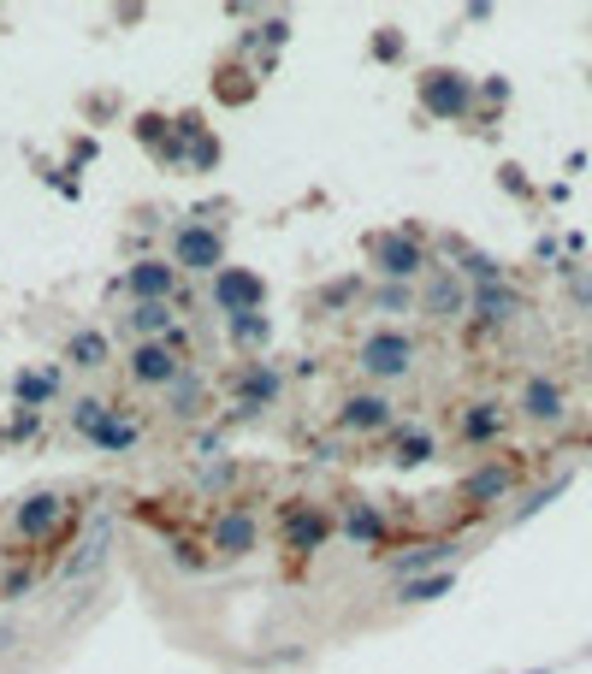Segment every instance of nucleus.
<instances>
[{
  "mask_svg": "<svg viewBox=\"0 0 592 674\" xmlns=\"http://www.w3.org/2000/svg\"><path fill=\"white\" fill-rule=\"evenodd\" d=\"M415 337L409 332H397V326H380V332H368L362 337V373L368 379H403V373H415Z\"/></svg>",
  "mask_w": 592,
  "mask_h": 674,
  "instance_id": "1",
  "label": "nucleus"
},
{
  "mask_svg": "<svg viewBox=\"0 0 592 674\" xmlns=\"http://www.w3.org/2000/svg\"><path fill=\"white\" fill-rule=\"evenodd\" d=\"M172 267L178 272H220L225 267V237L213 225L184 219V225L172 231Z\"/></svg>",
  "mask_w": 592,
  "mask_h": 674,
  "instance_id": "2",
  "label": "nucleus"
},
{
  "mask_svg": "<svg viewBox=\"0 0 592 674\" xmlns=\"http://www.w3.org/2000/svg\"><path fill=\"white\" fill-rule=\"evenodd\" d=\"M262 297H267V284L255 272H243V267H220V272H213V302L225 307V319L262 314Z\"/></svg>",
  "mask_w": 592,
  "mask_h": 674,
  "instance_id": "3",
  "label": "nucleus"
},
{
  "mask_svg": "<svg viewBox=\"0 0 592 674\" xmlns=\"http://www.w3.org/2000/svg\"><path fill=\"white\" fill-rule=\"evenodd\" d=\"M468 302H474V290L462 284V272H451V267L427 272V284H421V314L427 319H462Z\"/></svg>",
  "mask_w": 592,
  "mask_h": 674,
  "instance_id": "4",
  "label": "nucleus"
},
{
  "mask_svg": "<svg viewBox=\"0 0 592 674\" xmlns=\"http://www.w3.org/2000/svg\"><path fill=\"white\" fill-rule=\"evenodd\" d=\"M279 538H285L297 556H309V550H321L326 538H332V521H326L314 503H291V509L279 515Z\"/></svg>",
  "mask_w": 592,
  "mask_h": 674,
  "instance_id": "5",
  "label": "nucleus"
},
{
  "mask_svg": "<svg viewBox=\"0 0 592 674\" xmlns=\"http://www.w3.org/2000/svg\"><path fill=\"white\" fill-rule=\"evenodd\" d=\"M468 78H456V71H427L421 78V107L432 119H462L468 113Z\"/></svg>",
  "mask_w": 592,
  "mask_h": 674,
  "instance_id": "6",
  "label": "nucleus"
},
{
  "mask_svg": "<svg viewBox=\"0 0 592 674\" xmlns=\"http://www.w3.org/2000/svg\"><path fill=\"white\" fill-rule=\"evenodd\" d=\"M373 267L385 278H421L427 272V248L409 237V231H397V237H373Z\"/></svg>",
  "mask_w": 592,
  "mask_h": 674,
  "instance_id": "7",
  "label": "nucleus"
},
{
  "mask_svg": "<svg viewBox=\"0 0 592 674\" xmlns=\"http://www.w3.org/2000/svg\"><path fill=\"white\" fill-rule=\"evenodd\" d=\"M125 368H131V379H137V385H149V391H161V385H178V379H184V361L172 356L166 344H137Z\"/></svg>",
  "mask_w": 592,
  "mask_h": 674,
  "instance_id": "8",
  "label": "nucleus"
},
{
  "mask_svg": "<svg viewBox=\"0 0 592 674\" xmlns=\"http://www.w3.org/2000/svg\"><path fill=\"white\" fill-rule=\"evenodd\" d=\"M255 538H262V521H255V509H225L220 526H213V545H220V556H249Z\"/></svg>",
  "mask_w": 592,
  "mask_h": 674,
  "instance_id": "9",
  "label": "nucleus"
},
{
  "mask_svg": "<svg viewBox=\"0 0 592 674\" xmlns=\"http://www.w3.org/2000/svg\"><path fill=\"white\" fill-rule=\"evenodd\" d=\"M12 521H19L24 538H48L54 526L66 521V503L54 491H36V497H24V503H19V515H12Z\"/></svg>",
  "mask_w": 592,
  "mask_h": 674,
  "instance_id": "10",
  "label": "nucleus"
},
{
  "mask_svg": "<svg viewBox=\"0 0 592 674\" xmlns=\"http://www.w3.org/2000/svg\"><path fill=\"white\" fill-rule=\"evenodd\" d=\"M562 408H569V397H562L557 379L533 373L527 385H522V415H527V420H545V427H552V420H562Z\"/></svg>",
  "mask_w": 592,
  "mask_h": 674,
  "instance_id": "11",
  "label": "nucleus"
},
{
  "mask_svg": "<svg viewBox=\"0 0 592 674\" xmlns=\"http://www.w3.org/2000/svg\"><path fill=\"white\" fill-rule=\"evenodd\" d=\"M125 284H131L137 302H166L172 290H178V267H166V260H137Z\"/></svg>",
  "mask_w": 592,
  "mask_h": 674,
  "instance_id": "12",
  "label": "nucleus"
},
{
  "mask_svg": "<svg viewBox=\"0 0 592 674\" xmlns=\"http://www.w3.org/2000/svg\"><path fill=\"white\" fill-rule=\"evenodd\" d=\"M338 420H344L350 432H385V427H392V403H385L380 391H368V397H350V403H344Z\"/></svg>",
  "mask_w": 592,
  "mask_h": 674,
  "instance_id": "13",
  "label": "nucleus"
},
{
  "mask_svg": "<svg viewBox=\"0 0 592 674\" xmlns=\"http://www.w3.org/2000/svg\"><path fill=\"white\" fill-rule=\"evenodd\" d=\"M498 432H503V408L498 403H474L468 415H462V438H468V444H492Z\"/></svg>",
  "mask_w": 592,
  "mask_h": 674,
  "instance_id": "14",
  "label": "nucleus"
},
{
  "mask_svg": "<svg viewBox=\"0 0 592 674\" xmlns=\"http://www.w3.org/2000/svg\"><path fill=\"white\" fill-rule=\"evenodd\" d=\"M468 307H474L480 319H515V307H522V302H515V290H510V284H480Z\"/></svg>",
  "mask_w": 592,
  "mask_h": 674,
  "instance_id": "15",
  "label": "nucleus"
},
{
  "mask_svg": "<svg viewBox=\"0 0 592 674\" xmlns=\"http://www.w3.org/2000/svg\"><path fill=\"white\" fill-rule=\"evenodd\" d=\"M178 319H172V307L166 302H137L131 307V332H142V344H154V337H166Z\"/></svg>",
  "mask_w": 592,
  "mask_h": 674,
  "instance_id": "16",
  "label": "nucleus"
},
{
  "mask_svg": "<svg viewBox=\"0 0 592 674\" xmlns=\"http://www.w3.org/2000/svg\"><path fill=\"white\" fill-rule=\"evenodd\" d=\"M66 361H71V368H107V337H101V332H78V337H71V349H66Z\"/></svg>",
  "mask_w": 592,
  "mask_h": 674,
  "instance_id": "17",
  "label": "nucleus"
},
{
  "mask_svg": "<svg viewBox=\"0 0 592 674\" xmlns=\"http://www.w3.org/2000/svg\"><path fill=\"white\" fill-rule=\"evenodd\" d=\"M503 491H510V467H503V462L480 467V474L468 479V497H474V503H492V497H503Z\"/></svg>",
  "mask_w": 592,
  "mask_h": 674,
  "instance_id": "18",
  "label": "nucleus"
},
{
  "mask_svg": "<svg viewBox=\"0 0 592 674\" xmlns=\"http://www.w3.org/2000/svg\"><path fill=\"white\" fill-rule=\"evenodd\" d=\"M107 420H113V408H107V403H101V397H83L78 408H71V427H78L83 438H95L101 427H107Z\"/></svg>",
  "mask_w": 592,
  "mask_h": 674,
  "instance_id": "19",
  "label": "nucleus"
},
{
  "mask_svg": "<svg viewBox=\"0 0 592 674\" xmlns=\"http://www.w3.org/2000/svg\"><path fill=\"white\" fill-rule=\"evenodd\" d=\"M90 444H95V450H131V444H137V420H119V415H113L107 427L90 438Z\"/></svg>",
  "mask_w": 592,
  "mask_h": 674,
  "instance_id": "20",
  "label": "nucleus"
},
{
  "mask_svg": "<svg viewBox=\"0 0 592 674\" xmlns=\"http://www.w3.org/2000/svg\"><path fill=\"white\" fill-rule=\"evenodd\" d=\"M267 397H279V373H272V368H249V373H243V403H267Z\"/></svg>",
  "mask_w": 592,
  "mask_h": 674,
  "instance_id": "21",
  "label": "nucleus"
},
{
  "mask_svg": "<svg viewBox=\"0 0 592 674\" xmlns=\"http://www.w3.org/2000/svg\"><path fill=\"white\" fill-rule=\"evenodd\" d=\"M444 592H451V574H432V580H409V585H403L409 604H432V597H444Z\"/></svg>",
  "mask_w": 592,
  "mask_h": 674,
  "instance_id": "22",
  "label": "nucleus"
},
{
  "mask_svg": "<svg viewBox=\"0 0 592 674\" xmlns=\"http://www.w3.org/2000/svg\"><path fill=\"white\" fill-rule=\"evenodd\" d=\"M451 556V545H427V550H415V556H397V574H409V568H427V562H444Z\"/></svg>",
  "mask_w": 592,
  "mask_h": 674,
  "instance_id": "23",
  "label": "nucleus"
},
{
  "mask_svg": "<svg viewBox=\"0 0 592 674\" xmlns=\"http://www.w3.org/2000/svg\"><path fill=\"white\" fill-rule=\"evenodd\" d=\"M397 462H432V438L427 432H409V438H403V456Z\"/></svg>",
  "mask_w": 592,
  "mask_h": 674,
  "instance_id": "24",
  "label": "nucleus"
},
{
  "mask_svg": "<svg viewBox=\"0 0 592 674\" xmlns=\"http://www.w3.org/2000/svg\"><path fill=\"white\" fill-rule=\"evenodd\" d=\"M350 533L356 538H380V515H373V509H350Z\"/></svg>",
  "mask_w": 592,
  "mask_h": 674,
  "instance_id": "25",
  "label": "nucleus"
},
{
  "mask_svg": "<svg viewBox=\"0 0 592 674\" xmlns=\"http://www.w3.org/2000/svg\"><path fill=\"white\" fill-rule=\"evenodd\" d=\"M237 326V344H255V337H267V319L262 314H243V319H231Z\"/></svg>",
  "mask_w": 592,
  "mask_h": 674,
  "instance_id": "26",
  "label": "nucleus"
}]
</instances>
